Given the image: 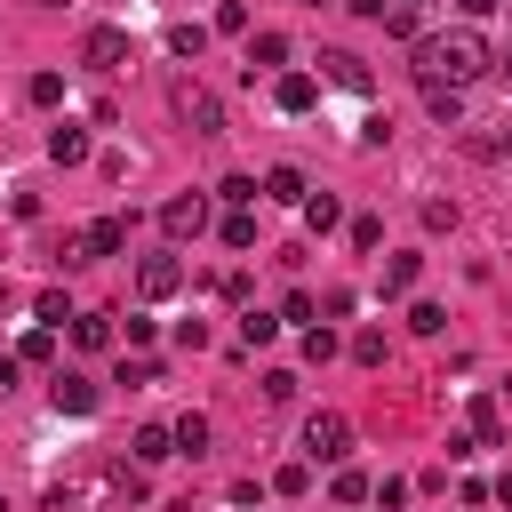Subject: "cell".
Listing matches in <instances>:
<instances>
[{
	"mask_svg": "<svg viewBox=\"0 0 512 512\" xmlns=\"http://www.w3.org/2000/svg\"><path fill=\"white\" fill-rule=\"evenodd\" d=\"M480 72H496V56H488V40H480L472 24L416 40V88H464V80H480Z\"/></svg>",
	"mask_w": 512,
	"mask_h": 512,
	"instance_id": "obj_1",
	"label": "cell"
},
{
	"mask_svg": "<svg viewBox=\"0 0 512 512\" xmlns=\"http://www.w3.org/2000/svg\"><path fill=\"white\" fill-rule=\"evenodd\" d=\"M168 112H176L192 136H224V104H216V88H200V80H168Z\"/></svg>",
	"mask_w": 512,
	"mask_h": 512,
	"instance_id": "obj_2",
	"label": "cell"
},
{
	"mask_svg": "<svg viewBox=\"0 0 512 512\" xmlns=\"http://www.w3.org/2000/svg\"><path fill=\"white\" fill-rule=\"evenodd\" d=\"M128 56H136V40L120 24H88V40H80V64L88 72H128Z\"/></svg>",
	"mask_w": 512,
	"mask_h": 512,
	"instance_id": "obj_3",
	"label": "cell"
},
{
	"mask_svg": "<svg viewBox=\"0 0 512 512\" xmlns=\"http://www.w3.org/2000/svg\"><path fill=\"white\" fill-rule=\"evenodd\" d=\"M344 448H352V424H344L336 408H320V416L304 424V464H344Z\"/></svg>",
	"mask_w": 512,
	"mask_h": 512,
	"instance_id": "obj_4",
	"label": "cell"
},
{
	"mask_svg": "<svg viewBox=\"0 0 512 512\" xmlns=\"http://www.w3.org/2000/svg\"><path fill=\"white\" fill-rule=\"evenodd\" d=\"M160 232H168V240H200V232H208V200H200V192H176V200L160 208Z\"/></svg>",
	"mask_w": 512,
	"mask_h": 512,
	"instance_id": "obj_5",
	"label": "cell"
},
{
	"mask_svg": "<svg viewBox=\"0 0 512 512\" xmlns=\"http://www.w3.org/2000/svg\"><path fill=\"white\" fill-rule=\"evenodd\" d=\"M136 288H144V304H160V296L184 288V264H176V256H144V264H136Z\"/></svg>",
	"mask_w": 512,
	"mask_h": 512,
	"instance_id": "obj_6",
	"label": "cell"
},
{
	"mask_svg": "<svg viewBox=\"0 0 512 512\" xmlns=\"http://www.w3.org/2000/svg\"><path fill=\"white\" fill-rule=\"evenodd\" d=\"M48 400H56V416H88V408H96V384H88V376H72V368H56Z\"/></svg>",
	"mask_w": 512,
	"mask_h": 512,
	"instance_id": "obj_7",
	"label": "cell"
},
{
	"mask_svg": "<svg viewBox=\"0 0 512 512\" xmlns=\"http://www.w3.org/2000/svg\"><path fill=\"white\" fill-rule=\"evenodd\" d=\"M272 104H280V112H312V104H320V80H312V72H280V80H272Z\"/></svg>",
	"mask_w": 512,
	"mask_h": 512,
	"instance_id": "obj_8",
	"label": "cell"
},
{
	"mask_svg": "<svg viewBox=\"0 0 512 512\" xmlns=\"http://www.w3.org/2000/svg\"><path fill=\"white\" fill-rule=\"evenodd\" d=\"M48 160H56V168H80V160H88V128L56 120V128H48Z\"/></svg>",
	"mask_w": 512,
	"mask_h": 512,
	"instance_id": "obj_9",
	"label": "cell"
},
{
	"mask_svg": "<svg viewBox=\"0 0 512 512\" xmlns=\"http://www.w3.org/2000/svg\"><path fill=\"white\" fill-rule=\"evenodd\" d=\"M320 64H328V80H336V88H352V96H368V64H360L352 48H328Z\"/></svg>",
	"mask_w": 512,
	"mask_h": 512,
	"instance_id": "obj_10",
	"label": "cell"
},
{
	"mask_svg": "<svg viewBox=\"0 0 512 512\" xmlns=\"http://www.w3.org/2000/svg\"><path fill=\"white\" fill-rule=\"evenodd\" d=\"M80 240H88V256H120V248H128V216H96Z\"/></svg>",
	"mask_w": 512,
	"mask_h": 512,
	"instance_id": "obj_11",
	"label": "cell"
},
{
	"mask_svg": "<svg viewBox=\"0 0 512 512\" xmlns=\"http://www.w3.org/2000/svg\"><path fill=\"white\" fill-rule=\"evenodd\" d=\"M168 432H176V456H192V464L208 456V416H192V408H184V416H176Z\"/></svg>",
	"mask_w": 512,
	"mask_h": 512,
	"instance_id": "obj_12",
	"label": "cell"
},
{
	"mask_svg": "<svg viewBox=\"0 0 512 512\" xmlns=\"http://www.w3.org/2000/svg\"><path fill=\"white\" fill-rule=\"evenodd\" d=\"M272 64H288V32H256L248 40V72H272Z\"/></svg>",
	"mask_w": 512,
	"mask_h": 512,
	"instance_id": "obj_13",
	"label": "cell"
},
{
	"mask_svg": "<svg viewBox=\"0 0 512 512\" xmlns=\"http://www.w3.org/2000/svg\"><path fill=\"white\" fill-rule=\"evenodd\" d=\"M264 200H280V208H304L312 192H304V176H296V168H272V176H264Z\"/></svg>",
	"mask_w": 512,
	"mask_h": 512,
	"instance_id": "obj_14",
	"label": "cell"
},
{
	"mask_svg": "<svg viewBox=\"0 0 512 512\" xmlns=\"http://www.w3.org/2000/svg\"><path fill=\"white\" fill-rule=\"evenodd\" d=\"M336 224H344L336 192H312V200H304V232H336Z\"/></svg>",
	"mask_w": 512,
	"mask_h": 512,
	"instance_id": "obj_15",
	"label": "cell"
},
{
	"mask_svg": "<svg viewBox=\"0 0 512 512\" xmlns=\"http://www.w3.org/2000/svg\"><path fill=\"white\" fill-rule=\"evenodd\" d=\"M416 264H424V256H384V280H376V288H384V296H408V288H416Z\"/></svg>",
	"mask_w": 512,
	"mask_h": 512,
	"instance_id": "obj_16",
	"label": "cell"
},
{
	"mask_svg": "<svg viewBox=\"0 0 512 512\" xmlns=\"http://www.w3.org/2000/svg\"><path fill=\"white\" fill-rule=\"evenodd\" d=\"M32 320H40V328H64V320H80V312L64 304V288H40V296H32Z\"/></svg>",
	"mask_w": 512,
	"mask_h": 512,
	"instance_id": "obj_17",
	"label": "cell"
},
{
	"mask_svg": "<svg viewBox=\"0 0 512 512\" xmlns=\"http://www.w3.org/2000/svg\"><path fill=\"white\" fill-rule=\"evenodd\" d=\"M160 456H176V432L168 424H144L136 432V464H160Z\"/></svg>",
	"mask_w": 512,
	"mask_h": 512,
	"instance_id": "obj_18",
	"label": "cell"
},
{
	"mask_svg": "<svg viewBox=\"0 0 512 512\" xmlns=\"http://www.w3.org/2000/svg\"><path fill=\"white\" fill-rule=\"evenodd\" d=\"M24 96H32L40 112H56V104H64V72H32V80H24Z\"/></svg>",
	"mask_w": 512,
	"mask_h": 512,
	"instance_id": "obj_19",
	"label": "cell"
},
{
	"mask_svg": "<svg viewBox=\"0 0 512 512\" xmlns=\"http://www.w3.org/2000/svg\"><path fill=\"white\" fill-rule=\"evenodd\" d=\"M72 336H80L88 352H104V344H112V312H80V320H72Z\"/></svg>",
	"mask_w": 512,
	"mask_h": 512,
	"instance_id": "obj_20",
	"label": "cell"
},
{
	"mask_svg": "<svg viewBox=\"0 0 512 512\" xmlns=\"http://www.w3.org/2000/svg\"><path fill=\"white\" fill-rule=\"evenodd\" d=\"M472 440H480V448H496V440H504V416H496V400H472Z\"/></svg>",
	"mask_w": 512,
	"mask_h": 512,
	"instance_id": "obj_21",
	"label": "cell"
},
{
	"mask_svg": "<svg viewBox=\"0 0 512 512\" xmlns=\"http://www.w3.org/2000/svg\"><path fill=\"white\" fill-rule=\"evenodd\" d=\"M216 232H224V248H256V216H248V208H232Z\"/></svg>",
	"mask_w": 512,
	"mask_h": 512,
	"instance_id": "obj_22",
	"label": "cell"
},
{
	"mask_svg": "<svg viewBox=\"0 0 512 512\" xmlns=\"http://www.w3.org/2000/svg\"><path fill=\"white\" fill-rule=\"evenodd\" d=\"M304 488H312V464H304V456H296V464H280V472H272V496H304Z\"/></svg>",
	"mask_w": 512,
	"mask_h": 512,
	"instance_id": "obj_23",
	"label": "cell"
},
{
	"mask_svg": "<svg viewBox=\"0 0 512 512\" xmlns=\"http://www.w3.org/2000/svg\"><path fill=\"white\" fill-rule=\"evenodd\" d=\"M200 48H208L200 24H168V56H200Z\"/></svg>",
	"mask_w": 512,
	"mask_h": 512,
	"instance_id": "obj_24",
	"label": "cell"
},
{
	"mask_svg": "<svg viewBox=\"0 0 512 512\" xmlns=\"http://www.w3.org/2000/svg\"><path fill=\"white\" fill-rule=\"evenodd\" d=\"M424 104H432V120H448V128H456V112H464V88H424Z\"/></svg>",
	"mask_w": 512,
	"mask_h": 512,
	"instance_id": "obj_25",
	"label": "cell"
},
{
	"mask_svg": "<svg viewBox=\"0 0 512 512\" xmlns=\"http://www.w3.org/2000/svg\"><path fill=\"white\" fill-rule=\"evenodd\" d=\"M272 336H280L272 312H240V344H272Z\"/></svg>",
	"mask_w": 512,
	"mask_h": 512,
	"instance_id": "obj_26",
	"label": "cell"
},
{
	"mask_svg": "<svg viewBox=\"0 0 512 512\" xmlns=\"http://www.w3.org/2000/svg\"><path fill=\"white\" fill-rule=\"evenodd\" d=\"M352 360H360V368H384V328H360V336H352Z\"/></svg>",
	"mask_w": 512,
	"mask_h": 512,
	"instance_id": "obj_27",
	"label": "cell"
},
{
	"mask_svg": "<svg viewBox=\"0 0 512 512\" xmlns=\"http://www.w3.org/2000/svg\"><path fill=\"white\" fill-rule=\"evenodd\" d=\"M216 192H224V200H232V208H256V200H264V192H256V176H224V184H216Z\"/></svg>",
	"mask_w": 512,
	"mask_h": 512,
	"instance_id": "obj_28",
	"label": "cell"
},
{
	"mask_svg": "<svg viewBox=\"0 0 512 512\" xmlns=\"http://www.w3.org/2000/svg\"><path fill=\"white\" fill-rule=\"evenodd\" d=\"M408 328H416V336H440V328H448V312H440V304H416V312H408Z\"/></svg>",
	"mask_w": 512,
	"mask_h": 512,
	"instance_id": "obj_29",
	"label": "cell"
},
{
	"mask_svg": "<svg viewBox=\"0 0 512 512\" xmlns=\"http://www.w3.org/2000/svg\"><path fill=\"white\" fill-rule=\"evenodd\" d=\"M304 360H312V368H328V360H336V336H328V328H312V336H304Z\"/></svg>",
	"mask_w": 512,
	"mask_h": 512,
	"instance_id": "obj_30",
	"label": "cell"
},
{
	"mask_svg": "<svg viewBox=\"0 0 512 512\" xmlns=\"http://www.w3.org/2000/svg\"><path fill=\"white\" fill-rule=\"evenodd\" d=\"M328 496H336V504H360V496H376V488H368L360 472H336V488H328Z\"/></svg>",
	"mask_w": 512,
	"mask_h": 512,
	"instance_id": "obj_31",
	"label": "cell"
},
{
	"mask_svg": "<svg viewBox=\"0 0 512 512\" xmlns=\"http://www.w3.org/2000/svg\"><path fill=\"white\" fill-rule=\"evenodd\" d=\"M216 32H248V0H224L216 8Z\"/></svg>",
	"mask_w": 512,
	"mask_h": 512,
	"instance_id": "obj_32",
	"label": "cell"
},
{
	"mask_svg": "<svg viewBox=\"0 0 512 512\" xmlns=\"http://www.w3.org/2000/svg\"><path fill=\"white\" fill-rule=\"evenodd\" d=\"M384 32L392 40H416V8H384Z\"/></svg>",
	"mask_w": 512,
	"mask_h": 512,
	"instance_id": "obj_33",
	"label": "cell"
},
{
	"mask_svg": "<svg viewBox=\"0 0 512 512\" xmlns=\"http://www.w3.org/2000/svg\"><path fill=\"white\" fill-rule=\"evenodd\" d=\"M456 224V200H424V232H448Z\"/></svg>",
	"mask_w": 512,
	"mask_h": 512,
	"instance_id": "obj_34",
	"label": "cell"
},
{
	"mask_svg": "<svg viewBox=\"0 0 512 512\" xmlns=\"http://www.w3.org/2000/svg\"><path fill=\"white\" fill-rule=\"evenodd\" d=\"M48 352H56V336H48V328H32V336H24V352H16V360H32V368H40V360H48Z\"/></svg>",
	"mask_w": 512,
	"mask_h": 512,
	"instance_id": "obj_35",
	"label": "cell"
},
{
	"mask_svg": "<svg viewBox=\"0 0 512 512\" xmlns=\"http://www.w3.org/2000/svg\"><path fill=\"white\" fill-rule=\"evenodd\" d=\"M352 8H360V16H376V24H384V8H392V0H352Z\"/></svg>",
	"mask_w": 512,
	"mask_h": 512,
	"instance_id": "obj_36",
	"label": "cell"
},
{
	"mask_svg": "<svg viewBox=\"0 0 512 512\" xmlns=\"http://www.w3.org/2000/svg\"><path fill=\"white\" fill-rule=\"evenodd\" d=\"M8 392H16V360H0V400H8Z\"/></svg>",
	"mask_w": 512,
	"mask_h": 512,
	"instance_id": "obj_37",
	"label": "cell"
},
{
	"mask_svg": "<svg viewBox=\"0 0 512 512\" xmlns=\"http://www.w3.org/2000/svg\"><path fill=\"white\" fill-rule=\"evenodd\" d=\"M456 8H464V16H488V8H504V0H456Z\"/></svg>",
	"mask_w": 512,
	"mask_h": 512,
	"instance_id": "obj_38",
	"label": "cell"
},
{
	"mask_svg": "<svg viewBox=\"0 0 512 512\" xmlns=\"http://www.w3.org/2000/svg\"><path fill=\"white\" fill-rule=\"evenodd\" d=\"M496 504H512V472H504V480H496Z\"/></svg>",
	"mask_w": 512,
	"mask_h": 512,
	"instance_id": "obj_39",
	"label": "cell"
},
{
	"mask_svg": "<svg viewBox=\"0 0 512 512\" xmlns=\"http://www.w3.org/2000/svg\"><path fill=\"white\" fill-rule=\"evenodd\" d=\"M496 72H504V80H512V48H504V56H496Z\"/></svg>",
	"mask_w": 512,
	"mask_h": 512,
	"instance_id": "obj_40",
	"label": "cell"
},
{
	"mask_svg": "<svg viewBox=\"0 0 512 512\" xmlns=\"http://www.w3.org/2000/svg\"><path fill=\"white\" fill-rule=\"evenodd\" d=\"M392 8H424V0H392Z\"/></svg>",
	"mask_w": 512,
	"mask_h": 512,
	"instance_id": "obj_41",
	"label": "cell"
},
{
	"mask_svg": "<svg viewBox=\"0 0 512 512\" xmlns=\"http://www.w3.org/2000/svg\"><path fill=\"white\" fill-rule=\"evenodd\" d=\"M32 8H64V0H32Z\"/></svg>",
	"mask_w": 512,
	"mask_h": 512,
	"instance_id": "obj_42",
	"label": "cell"
},
{
	"mask_svg": "<svg viewBox=\"0 0 512 512\" xmlns=\"http://www.w3.org/2000/svg\"><path fill=\"white\" fill-rule=\"evenodd\" d=\"M0 512H8V496H0Z\"/></svg>",
	"mask_w": 512,
	"mask_h": 512,
	"instance_id": "obj_43",
	"label": "cell"
},
{
	"mask_svg": "<svg viewBox=\"0 0 512 512\" xmlns=\"http://www.w3.org/2000/svg\"><path fill=\"white\" fill-rule=\"evenodd\" d=\"M312 8H320V0H312Z\"/></svg>",
	"mask_w": 512,
	"mask_h": 512,
	"instance_id": "obj_44",
	"label": "cell"
}]
</instances>
